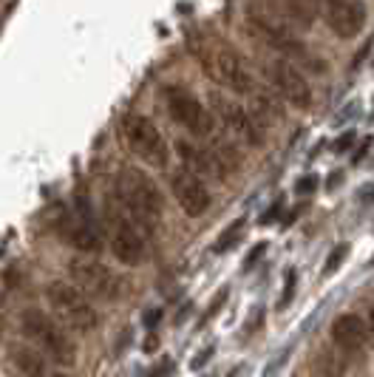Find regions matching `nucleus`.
<instances>
[{"instance_id": "nucleus-16", "label": "nucleus", "mask_w": 374, "mask_h": 377, "mask_svg": "<svg viewBox=\"0 0 374 377\" xmlns=\"http://www.w3.org/2000/svg\"><path fill=\"white\" fill-rule=\"evenodd\" d=\"M176 153L187 164V170H193L196 176H213V179H224L227 176L224 164L216 159V153L210 148H199V145L187 142V139H179L176 142Z\"/></svg>"}, {"instance_id": "nucleus-18", "label": "nucleus", "mask_w": 374, "mask_h": 377, "mask_svg": "<svg viewBox=\"0 0 374 377\" xmlns=\"http://www.w3.org/2000/svg\"><path fill=\"white\" fill-rule=\"evenodd\" d=\"M241 233H244V219H239V222H233L224 233H222V239H219V244H216V253H224V250H230L239 239H241Z\"/></svg>"}, {"instance_id": "nucleus-21", "label": "nucleus", "mask_w": 374, "mask_h": 377, "mask_svg": "<svg viewBox=\"0 0 374 377\" xmlns=\"http://www.w3.org/2000/svg\"><path fill=\"white\" fill-rule=\"evenodd\" d=\"M315 187H318V179H315V176H306V179H301V181L295 184V191L303 196V193H312Z\"/></svg>"}, {"instance_id": "nucleus-13", "label": "nucleus", "mask_w": 374, "mask_h": 377, "mask_svg": "<svg viewBox=\"0 0 374 377\" xmlns=\"http://www.w3.org/2000/svg\"><path fill=\"white\" fill-rule=\"evenodd\" d=\"M320 15L340 40L357 37L366 26V6L360 0H320Z\"/></svg>"}, {"instance_id": "nucleus-7", "label": "nucleus", "mask_w": 374, "mask_h": 377, "mask_svg": "<svg viewBox=\"0 0 374 377\" xmlns=\"http://www.w3.org/2000/svg\"><path fill=\"white\" fill-rule=\"evenodd\" d=\"M105 236L114 258L125 267H139L147 258V233L114 202L105 205Z\"/></svg>"}, {"instance_id": "nucleus-25", "label": "nucleus", "mask_w": 374, "mask_h": 377, "mask_svg": "<svg viewBox=\"0 0 374 377\" xmlns=\"http://www.w3.org/2000/svg\"><path fill=\"white\" fill-rule=\"evenodd\" d=\"M162 321V309H147V315H145V326H153V323H159Z\"/></svg>"}, {"instance_id": "nucleus-20", "label": "nucleus", "mask_w": 374, "mask_h": 377, "mask_svg": "<svg viewBox=\"0 0 374 377\" xmlns=\"http://www.w3.org/2000/svg\"><path fill=\"white\" fill-rule=\"evenodd\" d=\"M292 295H295V273H286V281H284V295H281V301H278V309H286V306H289V301H292Z\"/></svg>"}, {"instance_id": "nucleus-5", "label": "nucleus", "mask_w": 374, "mask_h": 377, "mask_svg": "<svg viewBox=\"0 0 374 377\" xmlns=\"http://www.w3.org/2000/svg\"><path fill=\"white\" fill-rule=\"evenodd\" d=\"M46 298H49L52 312L68 332L91 335L99 329V312L80 287L66 284V281H52L46 289Z\"/></svg>"}, {"instance_id": "nucleus-9", "label": "nucleus", "mask_w": 374, "mask_h": 377, "mask_svg": "<svg viewBox=\"0 0 374 377\" xmlns=\"http://www.w3.org/2000/svg\"><path fill=\"white\" fill-rule=\"evenodd\" d=\"M162 105H164V111L170 114V119L176 125H181L184 131H191L193 136H202V139H213L216 136V116H213V111L199 97H193L187 88L164 85L162 88Z\"/></svg>"}, {"instance_id": "nucleus-23", "label": "nucleus", "mask_w": 374, "mask_h": 377, "mask_svg": "<svg viewBox=\"0 0 374 377\" xmlns=\"http://www.w3.org/2000/svg\"><path fill=\"white\" fill-rule=\"evenodd\" d=\"M351 142H354V133L349 131V133H343V136H340V139L334 142V150H337V153H343V150H346V148H349Z\"/></svg>"}, {"instance_id": "nucleus-2", "label": "nucleus", "mask_w": 374, "mask_h": 377, "mask_svg": "<svg viewBox=\"0 0 374 377\" xmlns=\"http://www.w3.org/2000/svg\"><path fill=\"white\" fill-rule=\"evenodd\" d=\"M116 205L145 230L153 233L164 213V199L156 181L139 167H122L116 176Z\"/></svg>"}, {"instance_id": "nucleus-6", "label": "nucleus", "mask_w": 374, "mask_h": 377, "mask_svg": "<svg viewBox=\"0 0 374 377\" xmlns=\"http://www.w3.org/2000/svg\"><path fill=\"white\" fill-rule=\"evenodd\" d=\"M68 273L74 278V284L88 295V298H99V301H122L131 295V284L122 273H116L114 267L102 264L99 258L91 256H77L68 261Z\"/></svg>"}, {"instance_id": "nucleus-27", "label": "nucleus", "mask_w": 374, "mask_h": 377, "mask_svg": "<svg viewBox=\"0 0 374 377\" xmlns=\"http://www.w3.org/2000/svg\"><path fill=\"white\" fill-rule=\"evenodd\" d=\"M156 346H159V337H153V335H150V337L145 340V352H153Z\"/></svg>"}, {"instance_id": "nucleus-26", "label": "nucleus", "mask_w": 374, "mask_h": 377, "mask_svg": "<svg viewBox=\"0 0 374 377\" xmlns=\"http://www.w3.org/2000/svg\"><path fill=\"white\" fill-rule=\"evenodd\" d=\"M368 340H374V301H371V306H368Z\"/></svg>"}, {"instance_id": "nucleus-15", "label": "nucleus", "mask_w": 374, "mask_h": 377, "mask_svg": "<svg viewBox=\"0 0 374 377\" xmlns=\"http://www.w3.org/2000/svg\"><path fill=\"white\" fill-rule=\"evenodd\" d=\"M332 340H334V346L340 352L357 354L368 343V323L354 312H343V315H337L332 321Z\"/></svg>"}, {"instance_id": "nucleus-17", "label": "nucleus", "mask_w": 374, "mask_h": 377, "mask_svg": "<svg viewBox=\"0 0 374 377\" xmlns=\"http://www.w3.org/2000/svg\"><path fill=\"white\" fill-rule=\"evenodd\" d=\"M12 360L26 377H68L63 371V366H57L52 357H46L35 346H15L12 349Z\"/></svg>"}, {"instance_id": "nucleus-22", "label": "nucleus", "mask_w": 374, "mask_h": 377, "mask_svg": "<svg viewBox=\"0 0 374 377\" xmlns=\"http://www.w3.org/2000/svg\"><path fill=\"white\" fill-rule=\"evenodd\" d=\"M264 250H267V244H258V247H255V250H253V253L244 258V267H247V270H253V267H255V261L264 256Z\"/></svg>"}, {"instance_id": "nucleus-11", "label": "nucleus", "mask_w": 374, "mask_h": 377, "mask_svg": "<svg viewBox=\"0 0 374 377\" xmlns=\"http://www.w3.org/2000/svg\"><path fill=\"white\" fill-rule=\"evenodd\" d=\"M267 74L272 80V88L284 97V102H289L298 111H309L312 108V85L306 83V77L301 74V68L289 60H272L267 63Z\"/></svg>"}, {"instance_id": "nucleus-24", "label": "nucleus", "mask_w": 374, "mask_h": 377, "mask_svg": "<svg viewBox=\"0 0 374 377\" xmlns=\"http://www.w3.org/2000/svg\"><path fill=\"white\" fill-rule=\"evenodd\" d=\"M210 354H213V346H207L205 352H199V354H196V360H193V369H202V366L210 360Z\"/></svg>"}, {"instance_id": "nucleus-8", "label": "nucleus", "mask_w": 374, "mask_h": 377, "mask_svg": "<svg viewBox=\"0 0 374 377\" xmlns=\"http://www.w3.org/2000/svg\"><path fill=\"white\" fill-rule=\"evenodd\" d=\"M119 133L128 145V150L142 159L145 164L150 167H167V159H170V148H167V139L162 136V131L156 128V122L145 114H136V111H128L122 116V125H119Z\"/></svg>"}, {"instance_id": "nucleus-10", "label": "nucleus", "mask_w": 374, "mask_h": 377, "mask_svg": "<svg viewBox=\"0 0 374 377\" xmlns=\"http://www.w3.org/2000/svg\"><path fill=\"white\" fill-rule=\"evenodd\" d=\"M210 111L233 139H239V142H244L250 148L264 145V131H261L258 119L253 116V111H247L233 97H227L222 91H210Z\"/></svg>"}, {"instance_id": "nucleus-4", "label": "nucleus", "mask_w": 374, "mask_h": 377, "mask_svg": "<svg viewBox=\"0 0 374 377\" xmlns=\"http://www.w3.org/2000/svg\"><path fill=\"white\" fill-rule=\"evenodd\" d=\"M247 23L253 26V32H255L267 46H272V49H278L281 54L292 57V63H306V66L315 68V71H326V66H323L318 57H312V52L295 37V32H292L270 6L253 4V6L247 9Z\"/></svg>"}, {"instance_id": "nucleus-12", "label": "nucleus", "mask_w": 374, "mask_h": 377, "mask_svg": "<svg viewBox=\"0 0 374 377\" xmlns=\"http://www.w3.org/2000/svg\"><path fill=\"white\" fill-rule=\"evenodd\" d=\"M170 191L179 202V208L187 213V216H205L210 208H213V193H210V187L193 173V170H176L170 176Z\"/></svg>"}, {"instance_id": "nucleus-19", "label": "nucleus", "mask_w": 374, "mask_h": 377, "mask_svg": "<svg viewBox=\"0 0 374 377\" xmlns=\"http://www.w3.org/2000/svg\"><path fill=\"white\" fill-rule=\"evenodd\" d=\"M346 256H349V244H340V247H334V250L329 253L326 264H323V275H332L334 270H340V264L346 261Z\"/></svg>"}, {"instance_id": "nucleus-14", "label": "nucleus", "mask_w": 374, "mask_h": 377, "mask_svg": "<svg viewBox=\"0 0 374 377\" xmlns=\"http://www.w3.org/2000/svg\"><path fill=\"white\" fill-rule=\"evenodd\" d=\"M57 230H60V236H63L71 247L83 250L85 256L102 250V236H99L97 225L85 222L77 210H74V213H63V216L57 219Z\"/></svg>"}, {"instance_id": "nucleus-1", "label": "nucleus", "mask_w": 374, "mask_h": 377, "mask_svg": "<svg viewBox=\"0 0 374 377\" xmlns=\"http://www.w3.org/2000/svg\"><path fill=\"white\" fill-rule=\"evenodd\" d=\"M187 43H191V52L196 54L199 66L219 85H224L227 91H233L239 97H253L258 91V83H255L250 66L244 63V57L230 43L216 40V37H207L202 32H193Z\"/></svg>"}, {"instance_id": "nucleus-3", "label": "nucleus", "mask_w": 374, "mask_h": 377, "mask_svg": "<svg viewBox=\"0 0 374 377\" xmlns=\"http://www.w3.org/2000/svg\"><path fill=\"white\" fill-rule=\"evenodd\" d=\"M20 332H23V337L37 352H43L46 357H52L57 366H63V369H74L77 366V343L68 335V329L60 321H54L52 315L40 312L35 306L23 309V315H20Z\"/></svg>"}]
</instances>
